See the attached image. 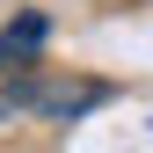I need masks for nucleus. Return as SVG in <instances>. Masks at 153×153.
Returning a JSON list of instances; mask_svg holds the SVG:
<instances>
[{
  "instance_id": "nucleus-1",
  "label": "nucleus",
  "mask_w": 153,
  "mask_h": 153,
  "mask_svg": "<svg viewBox=\"0 0 153 153\" xmlns=\"http://www.w3.org/2000/svg\"><path fill=\"white\" fill-rule=\"evenodd\" d=\"M7 102L15 109H51V117H80V109L109 102L102 80H36V73H15L7 80Z\"/></svg>"
},
{
  "instance_id": "nucleus-2",
  "label": "nucleus",
  "mask_w": 153,
  "mask_h": 153,
  "mask_svg": "<svg viewBox=\"0 0 153 153\" xmlns=\"http://www.w3.org/2000/svg\"><path fill=\"white\" fill-rule=\"evenodd\" d=\"M44 36H51V22L36 7H22L7 29H0V73H36V59H44Z\"/></svg>"
}]
</instances>
